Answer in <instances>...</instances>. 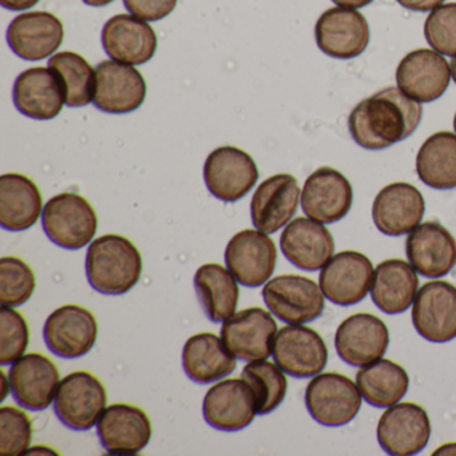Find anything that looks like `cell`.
Returning a JSON list of instances; mask_svg holds the SVG:
<instances>
[{"label":"cell","mask_w":456,"mask_h":456,"mask_svg":"<svg viewBox=\"0 0 456 456\" xmlns=\"http://www.w3.org/2000/svg\"><path fill=\"white\" fill-rule=\"evenodd\" d=\"M237 282L232 272L220 264H205L196 272L197 297L213 322H225L236 314L240 297Z\"/></svg>","instance_id":"obj_33"},{"label":"cell","mask_w":456,"mask_h":456,"mask_svg":"<svg viewBox=\"0 0 456 456\" xmlns=\"http://www.w3.org/2000/svg\"><path fill=\"white\" fill-rule=\"evenodd\" d=\"M451 76H452L453 81H455L456 84V57L453 58L452 61H451Z\"/></svg>","instance_id":"obj_48"},{"label":"cell","mask_w":456,"mask_h":456,"mask_svg":"<svg viewBox=\"0 0 456 456\" xmlns=\"http://www.w3.org/2000/svg\"><path fill=\"white\" fill-rule=\"evenodd\" d=\"M255 159L241 149L221 146L208 156L204 180L216 199L236 202L244 199L258 180Z\"/></svg>","instance_id":"obj_7"},{"label":"cell","mask_w":456,"mask_h":456,"mask_svg":"<svg viewBox=\"0 0 456 456\" xmlns=\"http://www.w3.org/2000/svg\"><path fill=\"white\" fill-rule=\"evenodd\" d=\"M30 341L25 316L12 306H0V364L9 365L25 354Z\"/></svg>","instance_id":"obj_40"},{"label":"cell","mask_w":456,"mask_h":456,"mask_svg":"<svg viewBox=\"0 0 456 456\" xmlns=\"http://www.w3.org/2000/svg\"><path fill=\"white\" fill-rule=\"evenodd\" d=\"M421 183L437 191L456 188V134L439 132L424 141L416 156Z\"/></svg>","instance_id":"obj_34"},{"label":"cell","mask_w":456,"mask_h":456,"mask_svg":"<svg viewBox=\"0 0 456 456\" xmlns=\"http://www.w3.org/2000/svg\"><path fill=\"white\" fill-rule=\"evenodd\" d=\"M411 266L426 279H440L456 265V240L435 221L416 226L405 241Z\"/></svg>","instance_id":"obj_22"},{"label":"cell","mask_w":456,"mask_h":456,"mask_svg":"<svg viewBox=\"0 0 456 456\" xmlns=\"http://www.w3.org/2000/svg\"><path fill=\"white\" fill-rule=\"evenodd\" d=\"M44 338L50 351L57 356L63 359L85 356L97 343V319L89 309L68 304L47 317Z\"/></svg>","instance_id":"obj_10"},{"label":"cell","mask_w":456,"mask_h":456,"mask_svg":"<svg viewBox=\"0 0 456 456\" xmlns=\"http://www.w3.org/2000/svg\"><path fill=\"white\" fill-rule=\"evenodd\" d=\"M108 404L102 381L90 372L69 373L58 387L54 412L68 428L87 431L100 421Z\"/></svg>","instance_id":"obj_4"},{"label":"cell","mask_w":456,"mask_h":456,"mask_svg":"<svg viewBox=\"0 0 456 456\" xmlns=\"http://www.w3.org/2000/svg\"><path fill=\"white\" fill-rule=\"evenodd\" d=\"M356 384L368 404L388 408L405 396L410 378L402 365L388 359H379L356 373Z\"/></svg>","instance_id":"obj_35"},{"label":"cell","mask_w":456,"mask_h":456,"mask_svg":"<svg viewBox=\"0 0 456 456\" xmlns=\"http://www.w3.org/2000/svg\"><path fill=\"white\" fill-rule=\"evenodd\" d=\"M84 2L87 4V6L103 7L113 4L114 0H84Z\"/></svg>","instance_id":"obj_47"},{"label":"cell","mask_w":456,"mask_h":456,"mask_svg":"<svg viewBox=\"0 0 456 456\" xmlns=\"http://www.w3.org/2000/svg\"><path fill=\"white\" fill-rule=\"evenodd\" d=\"M202 413L213 428L226 432L241 431L257 415L255 392L242 378L226 379L207 392Z\"/></svg>","instance_id":"obj_18"},{"label":"cell","mask_w":456,"mask_h":456,"mask_svg":"<svg viewBox=\"0 0 456 456\" xmlns=\"http://www.w3.org/2000/svg\"><path fill=\"white\" fill-rule=\"evenodd\" d=\"M432 455H456V443H447V444L440 445Z\"/></svg>","instance_id":"obj_46"},{"label":"cell","mask_w":456,"mask_h":456,"mask_svg":"<svg viewBox=\"0 0 456 456\" xmlns=\"http://www.w3.org/2000/svg\"><path fill=\"white\" fill-rule=\"evenodd\" d=\"M101 444L110 455H134L151 439V421L135 405L111 404L103 411L97 426Z\"/></svg>","instance_id":"obj_23"},{"label":"cell","mask_w":456,"mask_h":456,"mask_svg":"<svg viewBox=\"0 0 456 456\" xmlns=\"http://www.w3.org/2000/svg\"><path fill=\"white\" fill-rule=\"evenodd\" d=\"M332 2L344 9H362L372 4L373 0H332Z\"/></svg>","instance_id":"obj_45"},{"label":"cell","mask_w":456,"mask_h":456,"mask_svg":"<svg viewBox=\"0 0 456 456\" xmlns=\"http://www.w3.org/2000/svg\"><path fill=\"white\" fill-rule=\"evenodd\" d=\"M12 98L23 116L37 121L54 119L66 105L60 77L52 69L42 66L28 69L18 76Z\"/></svg>","instance_id":"obj_27"},{"label":"cell","mask_w":456,"mask_h":456,"mask_svg":"<svg viewBox=\"0 0 456 456\" xmlns=\"http://www.w3.org/2000/svg\"><path fill=\"white\" fill-rule=\"evenodd\" d=\"M39 0H0V4L4 9L12 12H23V10L31 9L36 6Z\"/></svg>","instance_id":"obj_44"},{"label":"cell","mask_w":456,"mask_h":456,"mask_svg":"<svg viewBox=\"0 0 456 456\" xmlns=\"http://www.w3.org/2000/svg\"><path fill=\"white\" fill-rule=\"evenodd\" d=\"M450 81L451 66L434 50H415L405 55L397 66V86L419 103L439 100Z\"/></svg>","instance_id":"obj_20"},{"label":"cell","mask_w":456,"mask_h":456,"mask_svg":"<svg viewBox=\"0 0 456 456\" xmlns=\"http://www.w3.org/2000/svg\"><path fill=\"white\" fill-rule=\"evenodd\" d=\"M388 344V328L375 314H352L336 330V351L346 364L354 367H364L381 359Z\"/></svg>","instance_id":"obj_21"},{"label":"cell","mask_w":456,"mask_h":456,"mask_svg":"<svg viewBox=\"0 0 456 456\" xmlns=\"http://www.w3.org/2000/svg\"><path fill=\"white\" fill-rule=\"evenodd\" d=\"M420 103L396 87H388L362 100L352 110L348 129L357 145L383 151L407 140L421 121Z\"/></svg>","instance_id":"obj_1"},{"label":"cell","mask_w":456,"mask_h":456,"mask_svg":"<svg viewBox=\"0 0 456 456\" xmlns=\"http://www.w3.org/2000/svg\"><path fill=\"white\" fill-rule=\"evenodd\" d=\"M241 378L255 392L257 415L273 412L287 396L288 380L284 370L273 362L257 360L242 370Z\"/></svg>","instance_id":"obj_37"},{"label":"cell","mask_w":456,"mask_h":456,"mask_svg":"<svg viewBox=\"0 0 456 456\" xmlns=\"http://www.w3.org/2000/svg\"><path fill=\"white\" fill-rule=\"evenodd\" d=\"M102 45L106 54L125 65H145L157 52L156 31L134 15L119 14L103 26Z\"/></svg>","instance_id":"obj_28"},{"label":"cell","mask_w":456,"mask_h":456,"mask_svg":"<svg viewBox=\"0 0 456 456\" xmlns=\"http://www.w3.org/2000/svg\"><path fill=\"white\" fill-rule=\"evenodd\" d=\"M370 258L354 250L333 256L320 273V288L327 300L341 306L354 305L367 297L373 281Z\"/></svg>","instance_id":"obj_12"},{"label":"cell","mask_w":456,"mask_h":456,"mask_svg":"<svg viewBox=\"0 0 456 456\" xmlns=\"http://www.w3.org/2000/svg\"><path fill=\"white\" fill-rule=\"evenodd\" d=\"M146 98V82L132 65L103 61L95 70L94 103L98 110L126 114L138 110Z\"/></svg>","instance_id":"obj_17"},{"label":"cell","mask_w":456,"mask_h":456,"mask_svg":"<svg viewBox=\"0 0 456 456\" xmlns=\"http://www.w3.org/2000/svg\"><path fill=\"white\" fill-rule=\"evenodd\" d=\"M418 288V274L411 264L391 258L379 264L376 268L370 297L384 314H399L412 305Z\"/></svg>","instance_id":"obj_32"},{"label":"cell","mask_w":456,"mask_h":456,"mask_svg":"<svg viewBox=\"0 0 456 456\" xmlns=\"http://www.w3.org/2000/svg\"><path fill=\"white\" fill-rule=\"evenodd\" d=\"M42 226L45 233L58 247L77 250L86 247L98 231L94 208L85 197L61 193L44 208Z\"/></svg>","instance_id":"obj_3"},{"label":"cell","mask_w":456,"mask_h":456,"mask_svg":"<svg viewBox=\"0 0 456 456\" xmlns=\"http://www.w3.org/2000/svg\"><path fill=\"white\" fill-rule=\"evenodd\" d=\"M301 191L292 175H276L258 185L250 202L253 225L266 234L276 233L297 212Z\"/></svg>","instance_id":"obj_25"},{"label":"cell","mask_w":456,"mask_h":456,"mask_svg":"<svg viewBox=\"0 0 456 456\" xmlns=\"http://www.w3.org/2000/svg\"><path fill=\"white\" fill-rule=\"evenodd\" d=\"M274 362L293 378L319 375L328 362V349L316 330L290 324L277 332L273 343Z\"/></svg>","instance_id":"obj_16"},{"label":"cell","mask_w":456,"mask_h":456,"mask_svg":"<svg viewBox=\"0 0 456 456\" xmlns=\"http://www.w3.org/2000/svg\"><path fill=\"white\" fill-rule=\"evenodd\" d=\"M276 263L273 240L258 229H245L234 234L225 249L226 266L244 287L265 284L273 274Z\"/></svg>","instance_id":"obj_8"},{"label":"cell","mask_w":456,"mask_h":456,"mask_svg":"<svg viewBox=\"0 0 456 456\" xmlns=\"http://www.w3.org/2000/svg\"><path fill=\"white\" fill-rule=\"evenodd\" d=\"M49 68L55 71L65 89L66 106L84 108L94 100L95 70L82 55L62 52L50 58Z\"/></svg>","instance_id":"obj_36"},{"label":"cell","mask_w":456,"mask_h":456,"mask_svg":"<svg viewBox=\"0 0 456 456\" xmlns=\"http://www.w3.org/2000/svg\"><path fill=\"white\" fill-rule=\"evenodd\" d=\"M33 440V423L25 411L12 405L0 408V455L26 453Z\"/></svg>","instance_id":"obj_39"},{"label":"cell","mask_w":456,"mask_h":456,"mask_svg":"<svg viewBox=\"0 0 456 456\" xmlns=\"http://www.w3.org/2000/svg\"><path fill=\"white\" fill-rule=\"evenodd\" d=\"M357 384L340 373H319L305 389V405L317 423L341 427L354 420L362 407Z\"/></svg>","instance_id":"obj_5"},{"label":"cell","mask_w":456,"mask_h":456,"mask_svg":"<svg viewBox=\"0 0 456 456\" xmlns=\"http://www.w3.org/2000/svg\"><path fill=\"white\" fill-rule=\"evenodd\" d=\"M178 0H124L130 14L146 22H157L172 14Z\"/></svg>","instance_id":"obj_42"},{"label":"cell","mask_w":456,"mask_h":456,"mask_svg":"<svg viewBox=\"0 0 456 456\" xmlns=\"http://www.w3.org/2000/svg\"><path fill=\"white\" fill-rule=\"evenodd\" d=\"M453 129H455V132H456V113H455V117H453Z\"/></svg>","instance_id":"obj_49"},{"label":"cell","mask_w":456,"mask_h":456,"mask_svg":"<svg viewBox=\"0 0 456 456\" xmlns=\"http://www.w3.org/2000/svg\"><path fill=\"white\" fill-rule=\"evenodd\" d=\"M319 49L336 60L359 57L370 45V25L362 12L333 7L322 12L314 28Z\"/></svg>","instance_id":"obj_14"},{"label":"cell","mask_w":456,"mask_h":456,"mask_svg":"<svg viewBox=\"0 0 456 456\" xmlns=\"http://www.w3.org/2000/svg\"><path fill=\"white\" fill-rule=\"evenodd\" d=\"M285 257L303 271H319L333 257L335 240L330 232L312 218L298 217L285 226L280 237Z\"/></svg>","instance_id":"obj_29"},{"label":"cell","mask_w":456,"mask_h":456,"mask_svg":"<svg viewBox=\"0 0 456 456\" xmlns=\"http://www.w3.org/2000/svg\"><path fill=\"white\" fill-rule=\"evenodd\" d=\"M269 311L288 324H305L322 316L325 308L322 288L308 277L284 274L269 280L263 289Z\"/></svg>","instance_id":"obj_6"},{"label":"cell","mask_w":456,"mask_h":456,"mask_svg":"<svg viewBox=\"0 0 456 456\" xmlns=\"http://www.w3.org/2000/svg\"><path fill=\"white\" fill-rule=\"evenodd\" d=\"M183 367L194 383L210 384L234 372L236 359L215 333L191 336L183 351Z\"/></svg>","instance_id":"obj_31"},{"label":"cell","mask_w":456,"mask_h":456,"mask_svg":"<svg viewBox=\"0 0 456 456\" xmlns=\"http://www.w3.org/2000/svg\"><path fill=\"white\" fill-rule=\"evenodd\" d=\"M277 322L263 308H248L224 322L221 338L237 359L244 362L266 360L273 354Z\"/></svg>","instance_id":"obj_9"},{"label":"cell","mask_w":456,"mask_h":456,"mask_svg":"<svg viewBox=\"0 0 456 456\" xmlns=\"http://www.w3.org/2000/svg\"><path fill=\"white\" fill-rule=\"evenodd\" d=\"M37 280L33 269L18 257L0 260V303L20 306L28 303L36 290Z\"/></svg>","instance_id":"obj_38"},{"label":"cell","mask_w":456,"mask_h":456,"mask_svg":"<svg viewBox=\"0 0 456 456\" xmlns=\"http://www.w3.org/2000/svg\"><path fill=\"white\" fill-rule=\"evenodd\" d=\"M429 436L428 413L415 403H396L379 420V444L388 455H416L428 444Z\"/></svg>","instance_id":"obj_11"},{"label":"cell","mask_w":456,"mask_h":456,"mask_svg":"<svg viewBox=\"0 0 456 456\" xmlns=\"http://www.w3.org/2000/svg\"><path fill=\"white\" fill-rule=\"evenodd\" d=\"M412 324L429 343H448L456 338V287L431 281L419 289L413 301Z\"/></svg>","instance_id":"obj_13"},{"label":"cell","mask_w":456,"mask_h":456,"mask_svg":"<svg viewBox=\"0 0 456 456\" xmlns=\"http://www.w3.org/2000/svg\"><path fill=\"white\" fill-rule=\"evenodd\" d=\"M424 212L426 202L423 194L407 183H395L381 189L372 207L376 228L391 237L411 233L420 225Z\"/></svg>","instance_id":"obj_24"},{"label":"cell","mask_w":456,"mask_h":456,"mask_svg":"<svg viewBox=\"0 0 456 456\" xmlns=\"http://www.w3.org/2000/svg\"><path fill=\"white\" fill-rule=\"evenodd\" d=\"M86 274L97 292L125 295L140 281L142 256L126 237L106 234L94 240L87 250Z\"/></svg>","instance_id":"obj_2"},{"label":"cell","mask_w":456,"mask_h":456,"mask_svg":"<svg viewBox=\"0 0 456 456\" xmlns=\"http://www.w3.org/2000/svg\"><path fill=\"white\" fill-rule=\"evenodd\" d=\"M42 194L30 178L18 173L0 177V225L22 232L36 225L42 215Z\"/></svg>","instance_id":"obj_30"},{"label":"cell","mask_w":456,"mask_h":456,"mask_svg":"<svg viewBox=\"0 0 456 456\" xmlns=\"http://www.w3.org/2000/svg\"><path fill=\"white\" fill-rule=\"evenodd\" d=\"M9 381L18 404L31 411H44L57 396L61 373L50 357L34 352L12 362Z\"/></svg>","instance_id":"obj_15"},{"label":"cell","mask_w":456,"mask_h":456,"mask_svg":"<svg viewBox=\"0 0 456 456\" xmlns=\"http://www.w3.org/2000/svg\"><path fill=\"white\" fill-rule=\"evenodd\" d=\"M397 4L411 12H427L444 4V0H397Z\"/></svg>","instance_id":"obj_43"},{"label":"cell","mask_w":456,"mask_h":456,"mask_svg":"<svg viewBox=\"0 0 456 456\" xmlns=\"http://www.w3.org/2000/svg\"><path fill=\"white\" fill-rule=\"evenodd\" d=\"M65 28L52 12H33L18 15L7 30L12 52L25 61H42L62 46Z\"/></svg>","instance_id":"obj_26"},{"label":"cell","mask_w":456,"mask_h":456,"mask_svg":"<svg viewBox=\"0 0 456 456\" xmlns=\"http://www.w3.org/2000/svg\"><path fill=\"white\" fill-rule=\"evenodd\" d=\"M354 191L346 175L332 167L312 173L301 191V208L306 217L320 224L343 220L352 208Z\"/></svg>","instance_id":"obj_19"},{"label":"cell","mask_w":456,"mask_h":456,"mask_svg":"<svg viewBox=\"0 0 456 456\" xmlns=\"http://www.w3.org/2000/svg\"><path fill=\"white\" fill-rule=\"evenodd\" d=\"M429 46L445 57H456V4H440L424 23Z\"/></svg>","instance_id":"obj_41"}]
</instances>
